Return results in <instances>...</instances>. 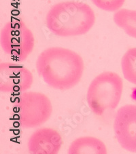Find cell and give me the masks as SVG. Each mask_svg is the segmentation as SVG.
I'll list each match as a JSON object with an SVG mask.
<instances>
[{"instance_id": "8", "label": "cell", "mask_w": 136, "mask_h": 154, "mask_svg": "<svg viewBox=\"0 0 136 154\" xmlns=\"http://www.w3.org/2000/svg\"><path fill=\"white\" fill-rule=\"evenodd\" d=\"M63 138L57 130L41 128L29 137L27 148L31 154H57L63 145Z\"/></svg>"}, {"instance_id": "6", "label": "cell", "mask_w": 136, "mask_h": 154, "mask_svg": "<svg viewBox=\"0 0 136 154\" xmlns=\"http://www.w3.org/2000/svg\"><path fill=\"white\" fill-rule=\"evenodd\" d=\"M33 82L32 73L18 62L0 63V90L2 92L22 93L30 88Z\"/></svg>"}, {"instance_id": "1", "label": "cell", "mask_w": 136, "mask_h": 154, "mask_svg": "<svg viewBox=\"0 0 136 154\" xmlns=\"http://www.w3.org/2000/svg\"><path fill=\"white\" fill-rule=\"evenodd\" d=\"M36 69L44 82L52 88L67 90L78 84L84 70L82 58L74 50L50 47L37 58Z\"/></svg>"}, {"instance_id": "11", "label": "cell", "mask_w": 136, "mask_h": 154, "mask_svg": "<svg viewBox=\"0 0 136 154\" xmlns=\"http://www.w3.org/2000/svg\"><path fill=\"white\" fill-rule=\"evenodd\" d=\"M121 69L125 79L136 85V47L128 49L121 59Z\"/></svg>"}, {"instance_id": "3", "label": "cell", "mask_w": 136, "mask_h": 154, "mask_svg": "<svg viewBox=\"0 0 136 154\" xmlns=\"http://www.w3.org/2000/svg\"><path fill=\"white\" fill-rule=\"evenodd\" d=\"M123 91V81L118 73L104 71L90 82L87 93L90 109L97 116H102L116 109Z\"/></svg>"}, {"instance_id": "10", "label": "cell", "mask_w": 136, "mask_h": 154, "mask_svg": "<svg viewBox=\"0 0 136 154\" xmlns=\"http://www.w3.org/2000/svg\"><path fill=\"white\" fill-rule=\"evenodd\" d=\"M113 20L128 35L136 39V10L120 9L114 13Z\"/></svg>"}, {"instance_id": "9", "label": "cell", "mask_w": 136, "mask_h": 154, "mask_svg": "<svg viewBox=\"0 0 136 154\" xmlns=\"http://www.w3.org/2000/svg\"><path fill=\"white\" fill-rule=\"evenodd\" d=\"M106 145L95 137H81L74 140L68 149L69 154H106Z\"/></svg>"}, {"instance_id": "2", "label": "cell", "mask_w": 136, "mask_h": 154, "mask_svg": "<svg viewBox=\"0 0 136 154\" xmlns=\"http://www.w3.org/2000/svg\"><path fill=\"white\" fill-rule=\"evenodd\" d=\"M95 14L84 2L67 1L57 3L46 14L45 23L54 35L69 38L84 35L95 23Z\"/></svg>"}, {"instance_id": "4", "label": "cell", "mask_w": 136, "mask_h": 154, "mask_svg": "<svg viewBox=\"0 0 136 154\" xmlns=\"http://www.w3.org/2000/svg\"><path fill=\"white\" fill-rule=\"evenodd\" d=\"M14 118L25 128L43 125L50 118L52 105L47 95L40 92L25 91L18 94L14 102Z\"/></svg>"}, {"instance_id": "5", "label": "cell", "mask_w": 136, "mask_h": 154, "mask_svg": "<svg viewBox=\"0 0 136 154\" xmlns=\"http://www.w3.org/2000/svg\"><path fill=\"white\" fill-rule=\"evenodd\" d=\"M0 43L4 52L15 62H23L33 52L35 38L32 31L23 21L8 22L2 28Z\"/></svg>"}, {"instance_id": "7", "label": "cell", "mask_w": 136, "mask_h": 154, "mask_svg": "<svg viewBox=\"0 0 136 154\" xmlns=\"http://www.w3.org/2000/svg\"><path fill=\"white\" fill-rule=\"evenodd\" d=\"M113 128L121 147L129 152L136 153V105H125L119 109Z\"/></svg>"}, {"instance_id": "12", "label": "cell", "mask_w": 136, "mask_h": 154, "mask_svg": "<svg viewBox=\"0 0 136 154\" xmlns=\"http://www.w3.org/2000/svg\"><path fill=\"white\" fill-rule=\"evenodd\" d=\"M98 8L106 12H116L123 6L125 0H90Z\"/></svg>"}]
</instances>
